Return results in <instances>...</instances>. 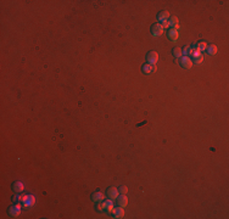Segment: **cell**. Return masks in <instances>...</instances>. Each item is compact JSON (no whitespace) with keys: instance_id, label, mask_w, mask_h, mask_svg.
<instances>
[{"instance_id":"1","label":"cell","mask_w":229,"mask_h":219,"mask_svg":"<svg viewBox=\"0 0 229 219\" xmlns=\"http://www.w3.org/2000/svg\"><path fill=\"white\" fill-rule=\"evenodd\" d=\"M114 208V202L112 200L109 199V200H105L102 201L101 204H97V209L99 211H105V212H112V209Z\"/></svg>"},{"instance_id":"2","label":"cell","mask_w":229,"mask_h":219,"mask_svg":"<svg viewBox=\"0 0 229 219\" xmlns=\"http://www.w3.org/2000/svg\"><path fill=\"white\" fill-rule=\"evenodd\" d=\"M36 203V197L33 195H24L22 196V206L24 208H31Z\"/></svg>"},{"instance_id":"3","label":"cell","mask_w":229,"mask_h":219,"mask_svg":"<svg viewBox=\"0 0 229 219\" xmlns=\"http://www.w3.org/2000/svg\"><path fill=\"white\" fill-rule=\"evenodd\" d=\"M163 32H165V29H163L161 23H155L151 26V34L153 37H160V36L163 34Z\"/></svg>"},{"instance_id":"4","label":"cell","mask_w":229,"mask_h":219,"mask_svg":"<svg viewBox=\"0 0 229 219\" xmlns=\"http://www.w3.org/2000/svg\"><path fill=\"white\" fill-rule=\"evenodd\" d=\"M21 209H22V207H21V204L19 203H15V204H12L10 208H9V214L11 216V217H19V214H21Z\"/></svg>"},{"instance_id":"5","label":"cell","mask_w":229,"mask_h":219,"mask_svg":"<svg viewBox=\"0 0 229 219\" xmlns=\"http://www.w3.org/2000/svg\"><path fill=\"white\" fill-rule=\"evenodd\" d=\"M179 65H180V67H183L184 69H190L191 66H192V60H191L189 56H183V57H180V60H179Z\"/></svg>"},{"instance_id":"6","label":"cell","mask_w":229,"mask_h":219,"mask_svg":"<svg viewBox=\"0 0 229 219\" xmlns=\"http://www.w3.org/2000/svg\"><path fill=\"white\" fill-rule=\"evenodd\" d=\"M146 63H150V65H156L157 61H158V54L156 51H149L146 54Z\"/></svg>"},{"instance_id":"7","label":"cell","mask_w":229,"mask_h":219,"mask_svg":"<svg viewBox=\"0 0 229 219\" xmlns=\"http://www.w3.org/2000/svg\"><path fill=\"white\" fill-rule=\"evenodd\" d=\"M116 203H117V206H119V207H127V204H128V197L126 196V195H123V194H121V195H118V197L116 199Z\"/></svg>"},{"instance_id":"8","label":"cell","mask_w":229,"mask_h":219,"mask_svg":"<svg viewBox=\"0 0 229 219\" xmlns=\"http://www.w3.org/2000/svg\"><path fill=\"white\" fill-rule=\"evenodd\" d=\"M118 195H119L118 189H116V187H114V186L109 187V189H107V191H106V196L111 200H116L117 197H118Z\"/></svg>"},{"instance_id":"9","label":"cell","mask_w":229,"mask_h":219,"mask_svg":"<svg viewBox=\"0 0 229 219\" xmlns=\"http://www.w3.org/2000/svg\"><path fill=\"white\" fill-rule=\"evenodd\" d=\"M156 71V65H150V63H145L141 66V72L145 74H150Z\"/></svg>"},{"instance_id":"10","label":"cell","mask_w":229,"mask_h":219,"mask_svg":"<svg viewBox=\"0 0 229 219\" xmlns=\"http://www.w3.org/2000/svg\"><path fill=\"white\" fill-rule=\"evenodd\" d=\"M112 214H114V218L119 219V218H123L124 217V209L122 208V207H116V208H114L112 209Z\"/></svg>"},{"instance_id":"11","label":"cell","mask_w":229,"mask_h":219,"mask_svg":"<svg viewBox=\"0 0 229 219\" xmlns=\"http://www.w3.org/2000/svg\"><path fill=\"white\" fill-rule=\"evenodd\" d=\"M178 37H179L178 31H175V29H173V28H171V29L167 32V38L171 40V41H177Z\"/></svg>"},{"instance_id":"12","label":"cell","mask_w":229,"mask_h":219,"mask_svg":"<svg viewBox=\"0 0 229 219\" xmlns=\"http://www.w3.org/2000/svg\"><path fill=\"white\" fill-rule=\"evenodd\" d=\"M23 189H24V185H23V183H22V181H15V183L12 184V190H14L16 194L22 192V191H23Z\"/></svg>"},{"instance_id":"13","label":"cell","mask_w":229,"mask_h":219,"mask_svg":"<svg viewBox=\"0 0 229 219\" xmlns=\"http://www.w3.org/2000/svg\"><path fill=\"white\" fill-rule=\"evenodd\" d=\"M104 199H105L104 194H102L101 191H99V190L95 191V192H93V195H92V200H93L94 202H102Z\"/></svg>"},{"instance_id":"14","label":"cell","mask_w":229,"mask_h":219,"mask_svg":"<svg viewBox=\"0 0 229 219\" xmlns=\"http://www.w3.org/2000/svg\"><path fill=\"white\" fill-rule=\"evenodd\" d=\"M168 19H170V12L167 10H163V11L158 12V15H157V20L160 21V22L168 21Z\"/></svg>"},{"instance_id":"15","label":"cell","mask_w":229,"mask_h":219,"mask_svg":"<svg viewBox=\"0 0 229 219\" xmlns=\"http://www.w3.org/2000/svg\"><path fill=\"white\" fill-rule=\"evenodd\" d=\"M168 23H170V27H173V29L178 31V28H179V24H178V19H177L175 16H172V17H170V19H168Z\"/></svg>"},{"instance_id":"16","label":"cell","mask_w":229,"mask_h":219,"mask_svg":"<svg viewBox=\"0 0 229 219\" xmlns=\"http://www.w3.org/2000/svg\"><path fill=\"white\" fill-rule=\"evenodd\" d=\"M205 51H207V54H209V55H216V54H217V46H216V45H213V44L207 45V48H206V50H205Z\"/></svg>"},{"instance_id":"17","label":"cell","mask_w":229,"mask_h":219,"mask_svg":"<svg viewBox=\"0 0 229 219\" xmlns=\"http://www.w3.org/2000/svg\"><path fill=\"white\" fill-rule=\"evenodd\" d=\"M172 55H173L175 59H180V57L183 56V54H182V49H180V48H174V49L172 50Z\"/></svg>"},{"instance_id":"18","label":"cell","mask_w":229,"mask_h":219,"mask_svg":"<svg viewBox=\"0 0 229 219\" xmlns=\"http://www.w3.org/2000/svg\"><path fill=\"white\" fill-rule=\"evenodd\" d=\"M202 61H204V56H202V54H201V55H199V56L192 57V63H195V65H200Z\"/></svg>"},{"instance_id":"19","label":"cell","mask_w":229,"mask_h":219,"mask_svg":"<svg viewBox=\"0 0 229 219\" xmlns=\"http://www.w3.org/2000/svg\"><path fill=\"white\" fill-rule=\"evenodd\" d=\"M190 51H191V46H185L182 50V54H183V56H188V55H190Z\"/></svg>"},{"instance_id":"20","label":"cell","mask_w":229,"mask_h":219,"mask_svg":"<svg viewBox=\"0 0 229 219\" xmlns=\"http://www.w3.org/2000/svg\"><path fill=\"white\" fill-rule=\"evenodd\" d=\"M118 192H119V194H123V195H126V194L128 192V187H127V186H119V189H118Z\"/></svg>"},{"instance_id":"21","label":"cell","mask_w":229,"mask_h":219,"mask_svg":"<svg viewBox=\"0 0 229 219\" xmlns=\"http://www.w3.org/2000/svg\"><path fill=\"white\" fill-rule=\"evenodd\" d=\"M12 201H14V203H19V201H22V196H19V194H17V195H15L12 197Z\"/></svg>"},{"instance_id":"22","label":"cell","mask_w":229,"mask_h":219,"mask_svg":"<svg viewBox=\"0 0 229 219\" xmlns=\"http://www.w3.org/2000/svg\"><path fill=\"white\" fill-rule=\"evenodd\" d=\"M161 24H162L163 29H165V28H168V27H170V23H168V21H163V22H162Z\"/></svg>"}]
</instances>
